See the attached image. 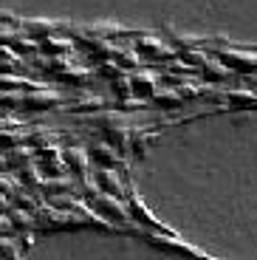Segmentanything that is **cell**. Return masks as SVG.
Wrapping results in <instances>:
<instances>
[{
	"label": "cell",
	"instance_id": "6da1fadb",
	"mask_svg": "<svg viewBox=\"0 0 257 260\" xmlns=\"http://www.w3.org/2000/svg\"><path fill=\"white\" fill-rule=\"evenodd\" d=\"M54 102L57 99L51 93H31V96H26V105H31V108H51Z\"/></svg>",
	"mask_w": 257,
	"mask_h": 260
}]
</instances>
